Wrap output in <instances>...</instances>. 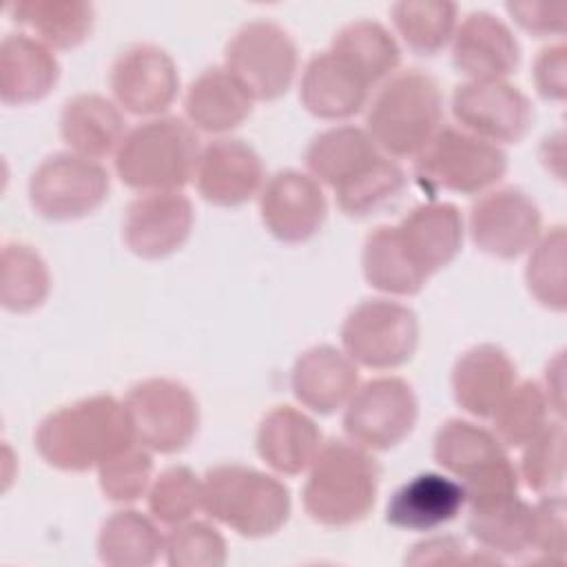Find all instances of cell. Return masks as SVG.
Segmentation results:
<instances>
[{"mask_svg": "<svg viewBox=\"0 0 567 567\" xmlns=\"http://www.w3.org/2000/svg\"><path fill=\"white\" fill-rule=\"evenodd\" d=\"M33 441L51 467L86 472L133 443L135 434L124 401L95 394L47 414Z\"/></svg>", "mask_w": 567, "mask_h": 567, "instance_id": "obj_1", "label": "cell"}, {"mask_svg": "<svg viewBox=\"0 0 567 567\" xmlns=\"http://www.w3.org/2000/svg\"><path fill=\"white\" fill-rule=\"evenodd\" d=\"M308 470L301 501L315 523L348 527L372 512L381 467L359 443L350 439L326 441Z\"/></svg>", "mask_w": 567, "mask_h": 567, "instance_id": "obj_2", "label": "cell"}, {"mask_svg": "<svg viewBox=\"0 0 567 567\" xmlns=\"http://www.w3.org/2000/svg\"><path fill=\"white\" fill-rule=\"evenodd\" d=\"M199 153V137L188 122L153 117L124 135L115 151V173L133 190L175 193L195 177Z\"/></svg>", "mask_w": 567, "mask_h": 567, "instance_id": "obj_3", "label": "cell"}, {"mask_svg": "<svg viewBox=\"0 0 567 567\" xmlns=\"http://www.w3.org/2000/svg\"><path fill=\"white\" fill-rule=\"evenodd\" d=\"M443 100L436 80L421 69L394 73L372 97L365 131L388 157H416L441 128Z\"/></svg>", "mask_w": 567, "mask_h": 567, "instance_id": "obj_4", "label": "cell"}, {"mask_svg": "<svg viewBox=\"0 0 567 567\" xmlns=\"http://www.w3.org/2000/svg\"><path fill=\"white\" fill-rule=\"evenodd\" d=\"M202 509L246 538H264L290 516L288 487L255 467L224 463L202 478Z\"/></svg>", "mask_w": 567, "mask_h": 567, "instance_id": "obj_5", "label": "cell"}, {"mask_svg": "<svg viewBox=\"0 0 567 567\" xmlns=\"http://www.w3.org/2000/svg\"><path fill=\"white\" fill-rule=\"evenodd\" d=\"M507 173L505 151L456 126H441L414 159V175L430 190L476 195Z\"/></svg>", "mask_w": 567, "mask_h": 567, "instance_id": "obj_6", "label": "cell"}, {"mask_svg": "<svg viewBox=\"0 0 567 567\" xmlns=\"http://www.w3.org/2000/svg\"><path fill=\"white\" fill-rule=\"evenodd\" d=\"M226 69L246 86L252 100L281 97L297 73L299 51L292 35L275 20L241 24L224 49Z\"/></svg>", "mask_w": 567, "mask_h": 567, "instance_id": "obj_7", "label": "cell"}, {"mask_svg": "<svg viewBox=\"0 0 567 567\" xmlns=\"http://www.w3.org/2000/svg\"><path fill=\"white\" fill-rule=\"evenodd\" d=\"M346 354L365 368L390 370L412 359L419 346V319L412 308L390 299H363L341 326Z\"/></svg>", "mask_w": 567, "mask_h": 567, "instance_id": "obj_8", "label": "cell"}, {"mask_svg": "<svg viewBox=\"0 0 567 567\" xmlns=\"http://www.w3.org/2000/svg\"><path fill=\"white\" fill-rule=\"evenodd\" d=\"M124 408L135 439L151 452H182L199 427L197 399L175 379L151 377L131 385Z\"/></svg>", "mask_w": 567, "mask_h": 567, "instance_id": "obj_9", "label": "cell"}, {"mask_svg": "<svg viewBox=\"0 0 567 567\" xmlns=\"http://www.w3.org/2000/svg\"><path fill=\"white\" fill-rule=\"evenodd\" d=\"M109 173L95 159L75 153H53L29 177L33 210L53 221L80 219L109 197Z\"/></svg>", "mask_w": 567, "mask_h": 567, "instance_id": "obj_10", "label": "cell"}, {"mask_svg": "<svg viewBox=\"0 0 567 567\" xmlns=\"http://www.w3.org/2000/svg\"><path fill=\"white\" fill-rule=\"evenodd\" d=\"M419 403L401 377H377L354 390L343 412V430L365 450H390L416 425Z\"/></svg>", "mask_w": 567, "mask_h": 567, "instance_id": "obj_11", "label": "cell"}, {"mask_svg": "<svg viewBox=\"0 0 567 567\" xmlns=\"http://www.w3.org/2000/svg\"><path fill=\"white\" fill-rule=\"evenodd\" d=\"M434 461L461 478L465 494L494 489L518 478L516 467L494 432L465 421L447 419L434 434Z\"/></svg>", "mask_w": 567, "mask_h": 567, "instance_id": "obj_12", "label": "cell"}, {"mask_svg": "<svg viewBox=\"0 0 567 567\" xmlns=\"http://www.w3.org/2000/svg\"><path fill=\"white\" fill-rule=\"evenodd\" d=\"M540 208L520 188L503 186L481 195L470 206L474 246L496 259H516L540 237Z\"/></svg>", "mask_w": 567, "mask_h": 567, "instance_id": "obj_13", "label": "cell"}, {"mask_svg": "<svg viewBox=\"0 0 567 567\" xmlns=\"http://www.w3.org/2000/svg\"><path fill=\"white\" fill-rule=\"evenodd\" d=\"M452 113L463 131L487 142H520L534 120L527 95L503 80L461 82L452 93Z\"/></svg>", "mask_w": 567, "mask_h": 567, "instance_id": "obj_14", "label": "cell"}, {"mask_svg": "<svg viewBox=\"0 0 567 567\" xmlns=\"http://www.w3.org/2000/svg\"><path fill=\"white\" fill-rule=\"evenodd\" d=\"M115 102L133 115H157L166 111L179 89L173 58L157 44L137 42L117 53L109 71Z\"/></svg>", "mask_w": 567, "mask_h": 567, "instance_id": "obj_15", "label": "cell"}, {"mask_svg": "<svg viewBox=\"0 0 567 567\" xmlns=\"http://www.w3.org/2000/svg\"><path fill=\"white\" fill-rule=\"evenodd\" d=\"M259 213L272 237L286 244H301L321 230L328 202L315 177L286 168L261 186Z\"/></svg>", "mask_w": 567, "mask_h": 567, "instance_id": "obj_16", "label": "cell"}, {"mask_svg": "<svg viewBox=\"0 0 567 567\" xmlns=\"http://www.w3.org/2000/svg\"><path fill=\"white\" fill-rule=\"evenodd\" d=\"M193 219V204L179 190L144 193L124 210L122 239L133 255L142 259H162L184 246Z\"/></svg>", "mask_w": 567, "mask_h": 567, "instance_id": "obj_17", "label": "cell"}, {"mask_svg": "<svg viewBox=\"0 0 567 567\" xmlns=\"http://www.w3.org/2000/svg\"><path fill=\"white\" fill-rule=\"evenodd\" d=\"M396 244L408 264L425 279L445 268L461 250L463 217L450 202L414 206L394 224Z\"/></svg>", "mask_w": 567, "mask_h": 567, "instance_id": "obj_18", "label": "cell"}, {"mask_svg": "<svg viewBox=\"0 0 567 567\" xmlns=\"http://www.w3.org/2000/svg\"><path fill=\"white\" fill-rule=\"evenodd\" d=\"M520 47L512 29L489 11H472L454 29L452 64L474 82H498L516 71Z\"/></svg>", "mask_w": 567, "mask_h": 567, "instance_id": "obj_19", "label": "cell"}, {"mask_svg": "<svg viewBox=\"0 0 567 567\" xmlns=\"http://www.w3.org/2000/svg\"><path fill=\"white\" fill-rule=\"evenodd\" d=\"M199 195L215 206H239L252 199L264 184L259 153L244 140L221 137L199 153L195 168Z\"/></svg>", "mask_w": 567, "mask_h": 567, "instance_id": "obj_20", "label": "cell"}, {"mask_svg": "<svg viewBox=\"0 0 567 567\" xmlns=\"http://www.w3.org/2000/svg\"><path fill=\"white\" fill-rule=\"evenodd\" d=\"M516 383V365L494 343L465 350L452 368V394L458 408L476 419H492L498 403Z\"/></svg>", "mask_w": 567, "mask_h": 567, "instance_id": "obj_21", "label": "cell"}, {"mask_svg": "<svg viewBox=\"0 0 567 567\" xmlns=\"http://www.w3.org/2000/svg\"><path fill=\"white\" fill-rule=\"evenodd\" d=\"M359 383L357 363L334 346H315L301 352L290 372L297 401L312 412L332 414L343 408Z\"/></svg>", "mask_w": 567, "mask_h": 567, "instance_id": "obj_22", "label": "cell"}, {"mask_svg": "<svg viewBox=\"0 0 567 567\" xmlns=\"http://www.w3.org/2000/svg\"><path fill=\"white\" fill-rule=\"evenodd\" d=\"M368 82L337 53H315L299 82V100L308 113L321 120H346L368 102Z\"/></svg>", "mask_w": 567, "mask_h": 567, "instance_id": "obj_23", "label": "cell"}, {"mask_svg": "<svg viewBox=\"0 0 567 567\" xmlns=\"http://www.w3.org/2000/svg\"><path fill=\"white\" fill-rule=\"evenodd\" d=\"M465 505L463 485L450 476L425 472L403 483L385 505V520L410 532H430L458 516Z\"/></svg>", "mask_w": 567, "mask_h": 567, "instance_id": "obj_24", "label": "cell"}, {"mask_svg": "<svg viewBox=\"0 0 567 567\" xmlns=\"http://www.w3.org/2000/svg\"><path fill=\"white\" fill-rule=\"evenodd\" d=\"M257 454L279 474H301L323 445L317 423L292 405L272 408L257 427Z\"/></svg>", "mask_w": 567, "mask_h": 567, "instance_id": "obj_25", "label": "cell"}, {"mask_svg": "<svg viewBox=\"0 0 567 567\" xmlns=\"http://www.w3.org/2000/svg\"><path fill=\"white\" fill-rule=\"evenodd\" d=\"M60 78L53 51L29 33H7L0 44V97L4 104L42 100Z\"/></svg>", "mask_w": 567, "mask_h": 567, "instance_id": "obj_26", "label": "cell"}, {"mask_svg": "<svg viewBox=\"0 0 567 567\" xmlns=\"http://www.w3.org/2000/svg\"><path fill=\"white\" fill-rule=\"evenodd\" d=\"M252 95L226 66H210L186 89L184 113L204 133H226L252 113Z\"/></svg>", "mask_w": 567, "mask_h": 567, "instance_id": "obj_27", "label": "cell"}, {"mask_svg": "<svg viewBox=\"0 0 567 567\" xmlns=\"http://www.w3.org/2000/svg\"><path fill=\"white\" fill-rule=\"evenodd\" d=\"M60 135L71 153L100 159L122 144L124 115L115 102L100 93H78L62 106Z\"/></svg>", "mask_w": 567, "mask_h": 567, "instance_id": "obj_28", "label": "cell"}, {"mask_svg": "<svg viewBox=\"0 0 567 567\" xmlns=\"http://www.w3.org/2000/svg\"><path fill=\"white\" fill-rule=\"evenodd\" d=\"M383 153L368 131L359 126H332L312 137L306 148V166L317 182L332 190L365 173Z\"/></svg>", "mask_w": 567, "mask_h": 567, "instance_id": "obj_29", "label": "cell"}, {"mask_svg": "<svg viewBox=\"0 0 567 567\" xmlns=\"http://www.w3.org/2000/svg\"><path fill=\"white\" fill-rule=\"evenodd\" d=\"M13 22L31 29L53 49H73L89 38L95 9L84 0H16L7 7Z\"/></svg>", "mask_w": 567, "mask_h": 567, "instance_id": "obj_30", "label": "cell"}, {"mask_svg": "<svg viewBox=\"0 0 567 567\" xmlns=\"http://www.w3.org/2000/svg\"><path fill=\"white\" fill-rule=\"evenodd\" d=\"M164 551V536L137 509L111 514L97 534V556L109 567H148Z\"/></svg>", "mask_w": 567, "mask_h": 567, "instance_id": "obj_31", "label": "cell"}, {"mask_svg": "<svg viewBox=\"0 0 567 567\" xmlns=\"http://www.w3.org/2000/svg\"><path fill=\"white\" fill-rule=\"evenodd\" d=\"M330 51L348 62L368 82V86L388 78L401 60L394 35L381 22L370 18L343 24L334 33Z\"/></svg>", "mask_w": 567, "mask_h": 567, "instance_id": "obj_32", "label": "cell"}, {"mask_svg": "<svg viewBox=\"0 0 567 567\" xmlns=\"http://www.w3.org/2000/svg\"><path fill=\"white\" fill-rule=\"evenodd\" d=\"M467 532L494 554L520 556L532 549V505L512 496L501 503L470 507Z\"/></svg>", "mask_w": 567, "mask_h": 567, "instance_id": "obj_33", "label": "cell"}, {"mask_svg": "<svg viewBox=\"0 0 567 567\" xmlns=\"http://www.w3.org/2000/svg\"><path fill=\"white\" fill-rule=\"evenodd\" d=\"M0 301L9 312L35 310L49 295L51 275L42 255L22 241H7L0 255Z\"/></svg>", "mask_w": 567, "mask_h": 567, "instance_id": "obj_34", "label": "cell"}, {"mask_svg": "<svg viewBox=\"0 0 567 567\" xmlns=\"http://www.w3.org/2000/svg\"><path fill=\"white\" fill-rule=\"evenodd\" d=\"M456 11L447 0H401L392 4L390 16L410 51L434 55L454 35Z\"/></svg>", "mask_w": 567, "mask_h": 567, "instance_id": "obj_35", "label": "cell"}, {"mask_svg": "<svg viewBox=\"0 0 567 567\" xmlns=\"http://www.w3.org/2000/svg\"><path fill=\"white\" fill-rule=\"evenodd\" d=\"M361 268L365 281L388 295L412 297L421 292L427 281L403 257L394 237V226L390 224L377 226L365 237L361 250Z\"/></svg>", "mask_w": 567, "mask_h": 567, "instance_id": "obj_36", "label": "cell"}, {"mask_svg": "<svg viewBox=\"0 0 567 567\" xmlns=\"http://www.w3.org/2000/svg\"><path fill=\"white\" fill-rule=\"evenodd\" d=\"M549 401L540 383L520 381L492 414L494 434L503 445L523 447L549 423Z\"/></svg>", "mask_w": 567, "mask_h": 567, "instance_id": "obj_37", "label": "cell"}, {"mask_svg": "<svg viewBox=\"0 0 567 567\" xmlns=\"http://www.w3.org/2000/svg\"><path fill=\"white\" fill-rule=\"evenodd\" d=\"M405 188L403 168L381 155L363 175L334 190L337 206L350 217H368L390 206Z\"/></svg>", "mask_w": 567, "mask_h": 567, "instance_id": "obj_38", "label": "cell"}, {"mask_svg": "<svg viewBox=\"0 0 567 567\" xmlns=\"http://www.w3.org/2000/svg\"><path fill=\"white\" fill-rule=\"evenodd\" d=\"M532 255L525 268V281L529 292L545 308L563 312L567 306L565 292V228L554 226L532 246Z\"/></svg>", "mask_w": 567, "mask_h": 567, "instance_id": "obj_39", "label": "cell"}, {"mask_svg": "<svg viewBox=\"0 0 567 567\" xmlns=\"http://www.w3.org/2000/svg\"><path fill=\"white\" fill-rule=\"evenodd\" d=\"M202 509V478L186 465L166 467L148 487L153 520L175 527Z\"/></svg>", "mask_w": 567, "mask_h": 567, "instance_id": "obj_40", "label": "cell"}, {"mask_svg": "<svg viewBox=\"0 0 567 567\" xmlns=\"http://www.w3.org/2000/svg\"><path fill=\"white\" fill-rule=\"evenodd\" d=\"M153 456L137 439L97 465L102 494L113 503H133L151 487Z\"/></svg>", "mask_w": 567, "mask_h": 567, "instance_id": "obj_41", "label": "cell"}, {"mask_svg": "<svg viewBox=\"0 0 567 567\" xmlns=\"http://www.w3.org/2000/svg\"><path fill=\"white\" fill-rule=\"evenodd\" d=\"M520 478L536 494H551L565 481V425L547 423L527 445L520 458Z\"/></svg>", "mask_w": 567, "mask_h": 567, "instance_id": "obj_42", "label": "cell"}, {"mask_svg": "<svg viewBox=\"0 0 567 567\" xmlns=\"http://www.w3.org/2000/svg\"><path fill=\"white\" fill-rule=\"evenodd\" d=\"M164 554L171 567H221L226 563V540L213 525L186 520L168 532Z\"/></svg>", "mask_w": 567, "mask_h": 567, "instance_id": "obj_43", "label": "cell"}, {"mask_svg": "<svg viewBox=\"0 0 567 567\" xmlns=\"http://www.w3.org/2000/svg\"><path fill=\"white\" fill-rule=\"evenodd\" d=\"M532 549L547 558L565 556V498L563 494H545L532 505Z\"/></svg>", "mask_w": 567, "mask_h": 567, "instance_id": "obj_44", "label": "cell"}, {"mask_svg": "<svg viewBox=\"0 0 567 567\" xmlns=\"http://www.w3.org/2000/svg\"><path fill=\"white\" fill-rule=\"evenodd\" d=\"M514 22L536 38L560 35L565 31V2H540V0H512L505 4Z\"/></svg>", "mask_w": 567, "mask_h": 567, "instance_id": "obj_45", "label": "cell"}, {"mask_svg": "<svg viewBox=\"0 0 567 567\" xmlns=\"http://www.w3.org/2000/svg\"><path fill=\"white\" fill-rule=\"evenodd\" d=\"M565 44H549L538 51L534 60V84L545 100L563 102L567 95V60Z\"/></svg>", "mask_w": 567, "mask_h": 567, "instance_id": "obj_46", "label": "cell"}, {"mask_svg": "<svg viewBox=\"0 0 567 567\" xmlns=\"http://www.w3.org/2000/svg\"><path fill=\"white\" fill-rule=\"evenodd\" d=\"M414 551L405 556V563L423 565V563H456L465 560V545L452 536H436L412 547Z\"/></svg>", "mask_w": 567, "mask_h": 567, "instance_id": "obj_47", "label": "cell"}]
</instances>
